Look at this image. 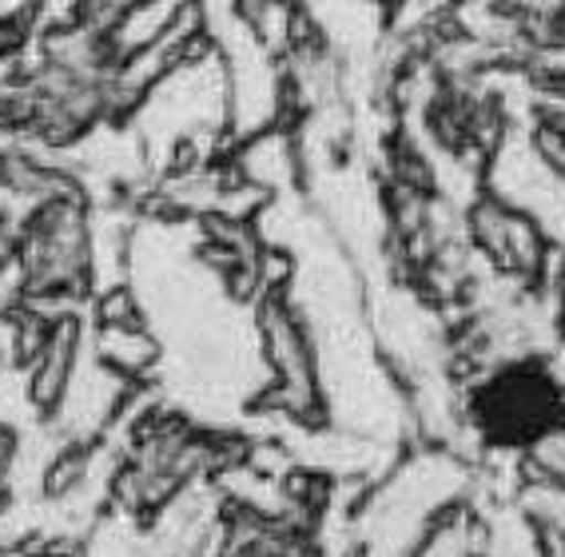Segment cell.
<instances>
[{"label":"cell","mask_w":565,"mask_h":557,"mask_svg":"<svg viewBox=\"0 0 565 557\" xmlns=\"http://www.w3.org/2000/svg\"><path fill=\"white\" fill-rule=\"evenodd\" d=\"M4 458H9V442H4V435H0V467H4Z\"/></svg>","instance_id":"2"},{"label":"cell","mask_w":565,"mask_h":557,"mask_svg":"<svg viewBox=\"0 0 565 557\" xmlns=\"http://www.w3.org/2000/svg\"><path fill=\"white\" fill-rule=\"evenodd\" d=\"M466 422L486 450L530 454L565 430V386L545 358H510L466 395Z\"/></svg>","instance_id":"1"}]
</instances>
